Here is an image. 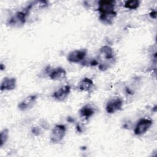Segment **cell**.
<instances>
[{
  "instance_id": "obj_11",
  "label": "cell",
  "mask_w": 157,
  "mask_h": 157,
  "mask_svg": "<svg viewBox=\"0 0 157 157\" xmlns=\"http://www.w3.org/2000/svg\"><path fill=\"white\" fill-rule=\"evenodd\" d=\"M67 72L65 69L61 66L52 68L48 78L55 81H61L66 78Z\"/></svg>"
},
{
  "instance_id": "obj_4",
  "label": "cell",
  "mask_w": 157,
  "mask_h": 157,
  "mask_svg": "<svg viewBox=\"0 0 157 157\" xmlns=\"http://www.w3.org/2000/svg\"><path fill=\"white\" fill-rule=\"evenodd\" d=\"M153 124V120L148 118H140L134 128V134L137 136L145 134Z\"/></svg>"
},
{
  "instance_id": "obj_16",
  "label": "cell",
  "mask_w": 157,
  "mask_h": 157,
  "mask_svg": "<svg viewBox=\"0 0 157 157\" xmlns=\"http://www.w3.org/2000/svg\"><path fill=\"white\" fill-rule=\"evenodd\" d=\"M9 130L7 128H4L0 132V147H2L9 139Z\"/></svg>"
},
{
  "instance_id": "obj_19",
  "label": "cell",
  "mask_w": 157,
  "mask_h": 157,
  "mask_svg": "<svg viewBox=\"0 0 157 157\" xmlns=\"http://www.w3.org/2000/svg\"><path fill=\"white\" fill-rule=\"evenodd\" d=\"M149 15L150 16L151 18L155 19V18H156V11L155 10H151V11L150 12Z\"/></svg>"
},
{
  "instance_id": "obj_5",
  "label": "cell",
  "mask_w": 157,
  "mask_h": 157,
  "mask_svg": "<svg viewBox=\"0 0 157 157\" xmlns=\"http://www.w3.org/2000/svg\"><path fill=\"white\" fill-rule=\"evenodd\" d=\"M87 53L88 51L85 48L72 50L67 55V61L71 63L80 64L86 58Z\"/></svg>"
},
{
  "instance_id": "obj_14",
  "label": "cell",
  "mask_w": 157,
  "mask_h": 157,
  "mask_svg": "<svg viewBox=\"0 0 157 157\" xmlns=\"http://www.w3.org/2000/svg\"><path fill=\"white\" fill-rule=\"evenodd\" d=\"M94 86L93 80L88 77L83 78L78 83L77 88L80 91L90 92Z\"/></svg>"
},
{
  "instance_id": "obj_18",
  "label": "cell",
  "mask_w": 157,
  "mask_h": 157,
  "mask_svg": "<svg viewBox=\"0 0 157 157\" xmlns=\"http://www.w3.org/2000/svg\"><path fill=\"white\" fill-rule=\"evenodd\" d=\"M31 132L32 134L35 136H40V133H41V129L40 128L38 127V126H34L31 129Z\"/></svg>"
},
{
  "instance_id": "obj_9",
  "label": "cell",
  "mask_w": 157,
  "mask_h": 157,
  "mask_svg": "<svg viewBox=\"0 0 157 157\" xmlns=\"http://www.w3.org/2000/svg\"><path fill=\"white\" fill-rule=\"evenodd\" d=\"M116 1L113 0H101L98 1L97 10L100 13L115 10Z\"/></svg>"
},
{
  "instance_id": "obj_2",
  "label": "cell",
  "mask_w": 157,
  "mask_h": 157,
  "mask_svg": "<svg viewBox=\"0 0 157 157\" xmlns=\"http://www.w3.org/2000/svg\"><path fill=\"white\" fill-rule=\"evenodd\" d=\"M33 8V4L31 2L23 10L16 12L6 21V25L10 28H19L23 27L26 23L27 18Z\"/></svg>"
},
{
  "instance_id": "obj_7",
  "label": "cell",
  "mask_w": 157,
  "mask_h": 157,
  "mask_svg": "<svg viewBox=\"0 0 157 157\" xmlns=\"http://www.w3.org/2000/svg\"><path fill=\"white\" fill-rule=\"evenodd\" d=\"M37 99V95L36 94H30L23 99L18 104V109L21 112L27 111L32 109L36 104Z\"/></svg>"
},
{
  "instance_id": "obj_12",
  "label": "cell",
  "mask_w": 157,
  "mask_h": 157,
  "mask_svg": "<svg viewBox=\"0 0 157 157\" xmlns=\"http://www.w3.org/2000/svg\"><path fill=\"white\" fill-rule=\"evenodd\" d=\"M117 15V12L115 10L100 13L99 16V20L104 25H111L114 23Z\"/></svg>"
},
{
  "instance_id": "obj_6",
  "label": "cell",
  "mask_w": 157,
  "mask_h": 157,
  "mask_svg": "<svg viewBox=\"0 0 157 157\" xmlns=\"http://www.w3.org/2000/svg\"><path fill=\"white\" fill-rule=\"evenodd\" d=\"M123 106V100L120 97H114L109 99L105 107V111L109 114H113L121 110Z\"/></svg>"
},
{
  "instance_id": "obj_13",
  "label": "cell",
  "mask_w": 157,
  "mask_h": 157,
  "mask_svg": "<svg viewBox=\"0 0 157 157\" xmlns=\"http://www.w3.org/2000/svg\"><path fill=\"white\" fill-rule=\"evenodd\" d=\"M96 112L95 108L90 104H86L82 106L79 110V115L80 117L88 120L91 117H93Z\"/></svg>"
},
{
  "instance_id": "obj_17",
  "label": "cell",
  "mask_w": 157,
  "mask_h": 157,
  "mask_svg": "<svg viewBox=\"0 0 157 157\" xmlns=\"http://www.w3.org/2000/svg\"><path fill=\"white\" fill-rule=\"evenodd\" d=\"M52 68L50 64L47 65L40 72V73L38 75V77L40 78H44L46 77H48L49 75L52 71Z\"/></svg>"
},
{
  "instance_id": "obj_1",
  "label": "cell",
  "mask_w": 157,
  "mask_h": 157,
  "mask_svg": "<svg viewBox=\"0 0 157 157\" xmlns=\"http://www.w3.org/2000/svg\"><path fill=\"white\" fill-rule=\"evenodd\" d=\"M96 59L98 63V69L102 72L106 71L112 67L116 62V56L113 48L108 45H102L99 49Z\"/></svg>"
},
{
  "instance_id": "obj_8",
  "label": "cell",
  "mask_w": 157,
  "mask_h": 157,
  "mask_svg": "<svg viewBox=\"0 0 157 157\" xmlns=\"http://www.w3.org/2000/svg\"><path fill=\"white\" fill-rule=\"evenodd\" d=\"M71 92V86L69 85H64L55 90L52 93V97L56 101H63L69 96Z\"/></svg>"
},
{
  "instance_id": "obj_3",
  "label": "cell",
  "mask_w": 157,
  "mask_h": 157,
  "mask_svg": "<svg viewBox=\"0 0 157 157\" xmlns=\"http://www.w3.org/2000/svg\"><path fill=\"white\" fill-rule=\"evenodd\" d=\"M66 134V126L63 124H57L52 128L50 134V141L53 144L60 143Z\"/></svg>"
},
{
  "instance_id": "obj_10",
  "label": "cell",
  "mask_w": 157,
  "mask_h": 157,
  "mask_svg": "<svg viewBox=\"0 0 157 157\" xmlns=\"http://www.w3.org/2000/svg\"><path fill=\"white\" fill-rule=\"evenodd\" d=\"M17 87V78L13 77H4L0 85V90L1 91H12Z\"/></svg>"
},
{
  "instance_id": "obj_15",
  "label": "cell",
  "mask_w": 157,
  "mask_h": 157,
  "mask_svg": "<svg viewBox=\"0 0 157 157\" xmlns=\"http://www.w3.org/2000/svg\"><path fill=\"white\" fill-rule=\"evenodd\" d=\"M140 2L139 0H128L126 1L123 4L124 8L129 10H136L140 6Z\"/></svg>"
}]
</instances>
